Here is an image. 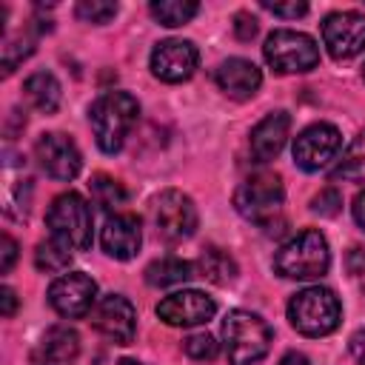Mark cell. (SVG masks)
<instances>
[{"label": "cell", "mask_w": 365, "mask_h": 365, "mask_svg": "<svg viewBox=\"0 0 365 365\" xmlns=\"http://www.w3.org/2000/svg\"><path fill=\"white\" fill-rule=\"evenodd\" d=\"M140 117V103L128 91H106L88 108V123L100 151L117 154Z\"/></svg>", "instance_id": "cell-1"}, {"label": "cell", "mask_w": 365, "mask_h": 365, "mask_svg": "<svg viewBox=\"0 0 365 365\" xmlns=\"http://www.w3.org/2000/svg\"><path fill=\"white\" fill-rule=\"evenodd\" d=\"M222 342H225L228 365H254L268 354L274 342V331L262 317L234 308L222 319Z\"/></svg>", "instance_id": "cell-2"}, {"label": "cell", "mask_w": 365, "mask_h": 365, "mask_svg": "<svg viewBox=\"0 0 365 365\" xmlns=\"http://www.w3.org/2000/svg\"><path fill=\"white\" fill-rule=\"evenodd\" d=\"M328 268H331V251L317 228L299 231L274 254V271L285 279H317Z\"/></svg>", "instance_id": "cell-3"}, {"label": "cell", "mask_w": 365, "mask_h": 365, "mask_svg": "<svg viewBox=\"0 0 365 365\" xmlns=\"http://www.w3.org/2000/svg\"><path fill=\"white\" fill-rule=\"evenodd\" d=\"M288 319L302 336H328L342 319V305L331 288L311 285L291 297Z\"/></svg>", "instance_id": "cell-4"}, {"label": "cell", "mask_w": 365, "mask_h": 365, "mask_svg": "<svg viewBox=\"0 0 365 365\" xmlns=\"http://www.w3.org/2000/svg\"><path fill=\"white\" fill-rule=\"evenodd\" d=\"M282 200H285V188H282L279 174H274V171L251 174L234 191V208L245 220L262 225L265 231H271V222L279 217Z\"/></svg>", "instance_id": "cell-5"}, {"label": "cell", "mask_w": 365, "mask_h": 365, "mask_svg": "<svg viewBox=\"0 0 365 365\" xmlns=\"http://www.w3.org/2000/svg\"><path fill=\"white\" fill-rule=\"evenodd\" d=\"M46 225L51 231V240L68 245L71 251L91 248V205L77 191L54 197L46 211Z\"/></svg>", "instance_id": "cell-6"}, {"label": "cell", "mask_w": 365, "mask_h": 365, "mask_svg": "<svg viewBox=\"0 0 365 365\" xmlns=\"http://www.w3.org/2000/svg\"><path fill=\"white\" fill-rule=\"evenodd\" d=\"M262 57L265 63L277 71V74H302L317 68L319 63V46L314 43V37L294 31V29H277L265 37L262 46Z\"/></svg>", "instance_id": "cell-7"}, {"label": "cell", "mask_w": 365, "mask_h": 365, "mask_svg": "<svg viewBox=\"0 0 365 365\" xmlns=\"http://www.w3.org/2000/svg\"><path fill=\"white\" fill-rule=\"evenodd\" d=\"M342 148V134L336 125L331 123H314L308 128H302L294 137V163L302 171H322L331 160H336Z\"/></svg>", "instance_id": "cell-8"}, {"label": "cell", "mask_w": 365, "mask_h": 365, "mask_svg": "<svg viewBox=\"0 0 365 365\" xmlns=\"http://www.w3.org/2000/svg\"><path fill=\"white\" fill-rule=\"evenodd\" d=\"M154 225L165 242L188 240L197 231V205L188 194L168 188L154 200Z\"/></svg>", "instance_id": "cell-9"}, {"label": "cell", "mask_w": 365, "mask_h": 365, "mask_svg": "<svg viewBox=\"0 0 365 365\" xmlns=\"http://www.w3.org/2000/svg\"><path fill=\"white\" fill-rule=\"evenodd\" d=\"M34 157H37L40 168L51 180H60V182L74 180L83 168V157H80L77 143L68 134H60V131L40 134L37 143H34Z\"/></svg>", "instance_id": "cell-10"}, {"label": "cell", "mask_w": 365, "mask_h": 365, "mask_svg": "<svg viewBox=\"0 0 365 365\" xmlns=\"http://www.w3.org/2000/svg\"><path fill=\"white\" fill-rule=\"evenodd\" d=\"M94 299H97V282L83 271L63 274L48 285V305L60 317H68V319L86 317Z\"/></svg>", "instance_id": "cell-11"}, {"label": "cell", "mask_w": 365, "mask_h": 365, "mask_svg": "<svg viewBox=\"0 0 365 365\" xmlns=\"http://www.w3.org/2000/svg\"><path fill=\"white\" fill-rule=\"evenodd\" d=\"M322 43L334 60H351L365 51V17L359 11H334L322 20Z\"/></svg>", "instance_id": "cell-12"}, {"label": "cell", "mask_w": 365, "mask_h": 365, "mask_svg": "<svg viewBox=\"0 0 365 365\" xmlns=\"http://www.w3.org/2000/svg\"><path fill=\"white\" fill-rule=\"evenodd\" d=\"M91 325L114 345H131L137 336V311L123 294H108L94 305Z\"/></svg>", "instance_id": "cell-13"}, {"label": "cell", "mask_w": 365, "mask_h": 365, "mask_svg": "<svg viewBox=\"0 0 365 365\" xmlns=\"http://www.w3.org/2000/svg\"><path fill=\"white\" fill-rule=\"evenodd\" d=\"M217 314V302L202 294V291H177V294H168L165 299L157 302V317L165 322V325H174V328H194V325H202L208 322L211 317Z\"/></svg>", "instance_id": "cell-14"}, {"label": "cell", "mask_w": 365, "mask_h": 365, "mask_svg": "<svg viewBox=\"0 0 365 365\" xmlns=\"http://www.w3.org/2000/svg\"><path fill=\"white\" fill-rule=\"evenodd\" d=\"M200 51L191 40H163L151 51V74L163 83H182L197 71Z\"/></svg>", "instance_id": "cell-15"}, {"label": "cell", "mask_w": 365, "mask_h": 365, "mask_svg": "<svg viewBox=\"0 0 365 365\" xmlns=\"http://www.w3.org/2000/svg\"><path fill=\"white\" fill-rule=\"evenodd\" d=\"M140 242H143V228H140V220L134 214H111L103 222L100 245L108 257L131 259L140 251Z\"/></svg>", "instance_id": "cell-16"}, {"label": "cell", "mask_w": 365, "mask_h": 365, "mask_svg": "<svg viewBox=\"0 0 365 365\" xmlns=\"http://www.w3.org/2000/svg\"><path fill=\"white\" fill-rule=\"evenodd\" d=\"M214 80H217L220 91L228 94L231 100H248L262 86V71L245 57H228L214 71Z\"/></svg>", "instance_id": "cell-17"}, {"label": "cell", "mask_w": 365, "mask_h": 365, "mask_svg": "<svg viewBox=\"0 0 365 365\" xmlns=\"http://www.w3.org/2000/svg\"><path fill=\"white\" fill-rule=\"evenodd\" d=\"M291 131V114L288 111H271L251 128V157L257 163H271L288 140Z\"/></svg>", "instance_id": "cell-18"}, {"label": "cell", "mask_w": 365, "mask_h": 365, "mask_svg": "<svg viewBox=\"0 0 365 365\" xmlns=\"http://www.w3.org/2000/svg\"><path fill=\"white\" fill-rule=\"evenodd\" d=\"M80 354V336L68 325H51L31 351V365H74Z\"/></svg>", "instance_id": "cell-19"}, {"label": "cell", "mask_w": 365, "mask_h": 365, "mask_svg": "<svg viewBox=\"0 0 365 365\" xmlns=\"http://www.w3.org/2000/svg\"><path fill=\"white\" fill-rule=\"evenodd\" d=\"M23 94L43 114H54L57 106H60V83H57V77L51 71H34L23 83Z\"/></svg>", "instance_id": "cell-20"}, {"label": "cell", "mask_w": 365, "mask_h": 365, "mask_svg": "<svg viewBox=\"0 0 365 365\" xmlns=\"http://www.w3.org/2000/svg\"><path fill=\"white\" fill-rule=\"evenodd\" d=\"M194 268H197V277H202V279H208L214 285H228L237 277L234 257L228 251H222V248H214V245L200 254V259L194 262Z\"/></svg>", "instance_id": "cell-21"}, {"label": "cell", "mask_w": 365, "mask_h": 365, "mask_svg": "<svg viewBox=\"0 0 365 365\" xmlns=\"http://www.w3.org/2000/svg\"><path fill=\"white\" fill-rule=\"evenodd\" d=\"M194 262L188 259H180V257H163V259H154L148 268H145V282L148 285H157V288H168V285H180L194 274Z\"/></svg>", "instance_id": "cell-22"}, {"label": "cell", "mask_w": 365, "mask_h": 365, "mask_svg": "<svg viewBox=\"0 0 365 365\" xmlns=\"http://www.w3.org/2000/svg\"><path fill=\"white\" fill-rule=\"evenodd\" d=\"M331 180L365 182V128L351 140V145L336 160V165L331 168Z\"/></svg>", "instance_id": "cell-23"}, {"label": "cell", "mask_w": 365, "mask_h": 365, "mask_svg": "<svg viewBox=\"0 0 365 365\" xmlns=\"http://www.w3.org/2000/svg\"><path fill=\"white\" fill-rule=\"evenodd\" d=\"M148 9L160 26L177 29V26H185L200 11V3H194V0H154Z\"/></svg>", "instance_id": "cell-24"}, {"label": "cell", "mask_w": 365, "mask_h": 365, "mask_svg": "<svg viewBox=\"0 0 365 365\" xmlns=\"http://www.w3.org/2000/svg\"><path fill=\"white\" fill-rule=\"evenodd\" d=\"M71 257H74V251H71L68 245H63V242H57V240H46V242H40L37 251H34V265H37L40 271L54 274V271H66L68 262H71Z\"/></svg>", "instance_id": "cell-25"}, {"label": "cell", "mask_w": 365, "mask_h": 365, "mask_svg": "<svg viewBox=\"0 0 365 365\" xmlns=\"http://www.w3.org/2000/svg\"><path fill=\"white\" fill-rule=\"evenodd\" d=\"M88 188H91V200L100 208H106V211H111V208H117V205L125 202V188L117 180L106 177V174H94L91 182H88Z\"/></svg>", "instance_id": "cell-26"}, {"label": "cell", "mask_w": 365, "mask_h": 365, "mask_svg": "<svg viewBox=\"0 0 365 365\" xmlns=\"http://www.w3.org/2000/svg\"><path fill=\"white\" fill-rule=\"evenodd\" d=\"M74 11H77L80 20L103 26V23H108V20L117 14V3H106V0H80Z\"/></svg>", "instance_id": "cell-27"}, {"label": "cell", "mask_w": 365, "mask_h": 365, "mask_svg": "<svg viewBox=\"0 0 365 365\" xmlns=\"http://www.w3.org/2000/svg\"><path fill=\"white\" fill-rule=\"evenodd\" d=\"M182 351L191 356V359H214L217 354H220V345L214 342V336L211 334H191V336H185L182 339Z\"/></svg>", "instance_id": "cell-28"}, {"label": "cell", "mask_w": 365, "mask_h": 365, "mask_svg": "<svg viewBox=\"0 0 365 365\" xmlns=\"http://www.w3.org/2000/svg\"><path fill=\"white\" fill-rule=\"evenodd\" d=\"M34 51V43L31 40H23V37H14V40H6L3 46V74L9 77L20 60H26L29 54Z\"/></svg>", "instance_id": "cell-29"}, {"label": "cell", "mask_w": 365, "mask_h": 365, "mask_svg": "<svg viewBox=\"0 0 365 365\" xmlns=\"http://www.w3.org/2000/svg\"><path fill=\"white\" fill-rule=\"evenodd\" d=\"M29 182L31 180H20L6 191V214L14 220H26V214H29V197H23V191H31Z\"/></svg>", "instance_id": "cell-30"}, {"label": "cell", "mask_w": 365, "mask_h": 365, "mask_svg": "<svg viewBox=\"0 0 365 365\" xmlns=\"http://www.w3.org/2000/svg\"><path fill=\"white\" fill-rule=\"evenodd\" d=\"M342 205V194L336 188H322L314 200H311V211L319 214V217H334Z\"/></svg>", "instance_id": "cell-31"}, {"label": "cell", "mask_w": 365, "mask_h": 365, "mask_svg": "<svg viewBox=\"0 0 365 365\" xmlns=\"http://www.w3.org/2000/svg\"><path fill=\"white\" fill-rule=\"evenodd\" d=\"M262 9H268L277 17H302V14H308V3H268V0H262Z\"/></svg>", "instance_id": "cell-32"}, {"label": "cell", "mask_w": 365, "mask_h": 365, "mask_svg": "<svg viewBox=\"0 0 365 365\" xmlns=\"http://www.w3.org/2000/svg\"><path fill=\"white\" fill-rule=\"evenodd\" d=\"M234 34H237L240 40H251V37L257 34V20H254L248 11L234 14Z\"/></svg>", "instance_id": "cell-33"}, {"label": "cell", "mask_w": 365, "mask_h": 365, "mask_svg": "<svg viewBox=\"0 0 365 365\" xmlns=\"http://www.w3.org/2000/svg\"><path fill=\"white\" fill-rule=\"evenodd\" d=\"M0 245H3V259H0V274H9L11 271V265H14V259H17V242L9 237V234H3V240H0Z\"/></svg>", "instance_id": "cell-34"}, {"label": "cell", "mask_w": 365, "mask_h": 365, "mask_svg": "<svg viewBox=\"0 0 365 365\" xmlns=\"http://www.w3.org/2000/svg\"><path fill=\"white\" fill-rule=\"evenodd\" d=\"M348 348H351V356L356 359V365H365V328H359V331L348 339Z\"/></svg>", "instance_id": "cell-35"}, {"label": "cell", "mask_w": 365, "mask_h": 365, "mask_svg": "<svg viewBox=\"0 0 365 365\" xmlns=\"http://www.w3.org/2000/svg\"><path fill=\"white\" fill-rule=\"evenodd\" d=\"M14 311H17V294H14V288L3 285L0 288V314L3 317H11Z\"/></svg>", "instance_id": "cell-36"}, {"label": "cell", "mask_w": 365, "mask_h": 365, "mask_svg": "<svg viewBox=\"0 0 365 365\" xmlns=\"http://www.w3.org/2000/svg\"><path fill=\"white\" fill-rule=\"evenodd\" d=\"M348 271L351 274H365V251L362 248H351V254H348Z\"/></svg>", "instance_id": "cell-37"}, {"label": "cell", "mask_w": 365, "mask_h": 365, "mask_svg": "<svg viewBox=\"0 0 365 365\" xmlns=\"http://www.w3.org/2000/svg\"><path fill=\"white\" fill-rule=\"evenodd\" d=\"M354 220H356V225L365 231V191H359L356 197H354Z\"/></svg>", "instance_id": "cell-38"}, {"label": "cell", "mask_w": 365, "mask_h": 365, "mask_svg": "<svg viewBox=\"0 0 365 365\" xmlns=\"http://www.w3.org/2000/svg\"><path fill=\"white\" fill-rule=\"evenodd\" d=\"M279 365H311V362H308L305 354H299V351H288V354L279 359Z\"/></svg>", "instance_id": "cell-39"}, {"label": "cell", "mask_w": 365, "mask_h": 365, "mask_svg": "<svg viewBox=\"0 0 365 365\" xmlns=\"http://www.w3.org/2000/svg\"><path fill=\"white\" fill-rule=\"evenodd\" d=\"M120 365H140V362H131V359H125V362H120Z\"/></svg>", "instance_id": "cell-40"}, {"label": "cell", "mask_w": 365, "mask_h": 365, "mask_svg": "<svg viewBox=\"0 0 365 365\" xmlns=\"http://www.w3.org/2000/svg\"><path fill=\"white\" fill-rule=\"evenodd\" d=\"M362 80H365V66H362Z\"/></svg>", "instance_id": "cell-41"}]
</instances>
